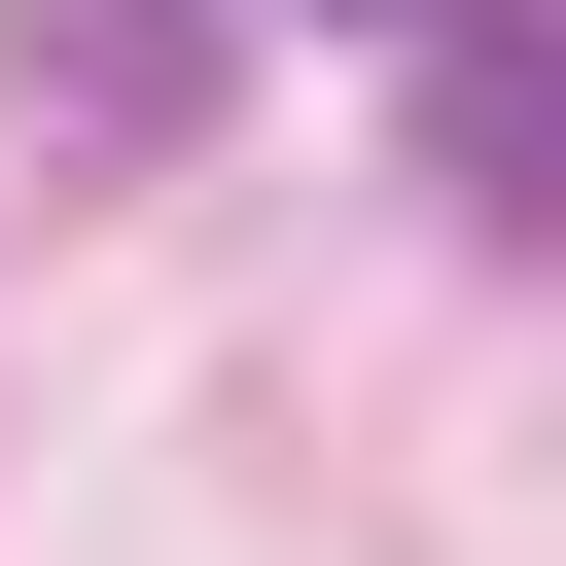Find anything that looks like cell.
<instances>
[{"label": "cell", "instance_id": "2", "mask_svg": "<svg viewBox=\"0 0 566 566\" xmlns=\"http://www.w3.org/2000/svg\"><path fill=\"white\" fill-rule=\"evenodd\" d=\"M0 71H35V142H212V0H0Z\"/></svg>", "mask_w": 566, "mask_h": 566}, {"label": "cell", "instance_id": "1", "mask_svg": "<svg viewBox=\"0 0 566 566\" xmlns=\"http://www.w3.org/2000/svg\"><path fill=\"white\" fill-rule=\"evenodd\" d=\"M389 142H424L495 248H566V0H389Z\"/></svg>", "mask_w": 566, "mask_h": 566}]
</instances>
